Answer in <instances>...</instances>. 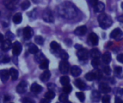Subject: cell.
I'll return each mask as SVG.
<instances>
[{
    "instance_id": "cell-1",
    "label": "cell",
    "mask_w": 123,
    "mask_h": 103,
    "mask_svg": "<svg viewBox=\"0 0 123 103\" xmlns=\"http://www.w3.org/2000/svg\"><path fill=\"white\" fill-rule=\"evenodd\" d=\"M58 14L67 19H71L77 15V10L75 6L68 1H65L58 6Z\"/></svg>"
},
{
    "instance_id": "cell-35",
    "label": "cell",
    "mask_w": 123,
    "mask_h": 103,
    "mask_svg": "<svg viewBox=\"0 0 123 103\" xmlns=\"http://www.w3.org/2000/svg\"><path fill=\"white\" fill-rule=\"evenodd\" d=\"M30 6V2L29 0H25L22 4H21V8L22 10H26Z\"/></svg>"
},
{
    "instance_id": "cell-3",
    "label": "cell",
    "mask_w": 123,
    "mask_h": 103,
    "mask_svg": "<svg viewBox=\"0 0 123 103\" xmlns=\"http://www.w3.org/2000/svg\"><path fill=\"white\" fill-rule=\"evenodd\" d=\"M43 19L44 21L48 23H53L54 22V17L52 14V11L49 9H46L43 11Z\"/></svg>"
},
{
    "instance_id": "cell-13",
    "label": "cell",
    "mask_w": 123,
    "mask_h": 103,
    "mask_svg": "<svg viewBox=\"0 0 123 103\" xmlns=\"http://www.w3.org/2000/svg\"><path fill=\"white\" fill-rule=\"evenodd\" d=\"M86 32H87V27L85 25H82L77 27L75 29L74 34L77 36H84L86 33Z\"/></svg>"
},
{
    "instance_id": "cell-42",
    "label": "cell",
    "mask_w": 123,
    "mask_h": 103,
    "mask_svg": "<svg viewBox=\"0 0 123 103\" xmlns=\"http://www.w3.org/2000/svg\"><path fill=\"white\" fill-rule=\"evenodd\" d=\"M102 103H110V97L106 95L102 98Z\"/></svg>"
},
{
    "instance_id": "cell-17",
    "label": "cell",
    "mask_w": 123,
    "mask_h": 103,
    "mask_svg": "<svg viewBox=\"0 0 123 103\" xmlns=\"http://www.w3.org/2000/svg\"><path fill=\"white\" fill-rule=\"evenodd\" d=\"M74 84H75L76 87L78 89L81 90H84L86 89V83L84 81H82L81 80H80V79L76 80L75 82H74Z\"/></svg>"
},
{
    "instance_id": "cell-20",
    "label": "cell",
    "mask_w": 123,
    "mask_h": 103,
    "mask_svg": "<svg viewBox=\"0 0 123 103\" xmlns=\"http://www.w3.org/2000/svg\"><path fill=\"white\" fill-rule=\"evenodd\" d=\"M12 46V42L9 39H6L4 40V42L1 44V49L3 51H8L11 49Z\"/></svg>"
},
{
    "instance_id": "cell-10",
    "label": "cell",
    "mask_w": 123,
    "mask_h": 103,
    "mask_svg": "<svg viewBox=\"0 0 123 103\" xmlns=\"http://www.w3.org/2000/svg\"><path fill=\"white\" fill-rule=\"evenodd\" d=\"M33 34H34V32L30 27H26L23 29V37L26 40L30 39L33 36Z\"/></svg>"
},
{
    "instance_id": "cell-37",
    "label": "cell",
    "mask_w": 123,
    "mask_h": 103,
    "mask_svg": "<svg viewBox=\"0 0 123 103\" xmlns=\"http://www.w3.org/2000/svg\"><path fill=\"white\" fill-rule=\"evenodd\" d=\"M92 65L94 68H97L100 65V60L99 58H94L92 60Z\"/></svg>"
},
{
    "instance_id": "cell-23",
    "label": "cell",
    "mask_w": 123,
    "mask_h": 103,
    "mask_svg": "<svg viewBox=\"0 0 123 103\" xmlns=\"http://www.w3.org/2000/svg\"><path fill=\"white\" fill-rule=\"evenodd\" d=\"M89 54H90L91 57H92L93 59L94 58H99L101 57V52L97 48H94L90 51Z\"/></svg>"
},
{
    "instance_id": "cell-47",
    "label": "cell",
    "mask_w": 123,
    "mask_h": 103,
    "mask_svg": "<svg viewBox=\"0 0 123 103\" xmlns=\"http://www.w3.org/2000/svg\"><path fill=\"white\" fill-rule=\"evenodd\" d=\"M48 89H49L50 90H51V91H53V92H54V90L56 88V85H54V84L50 83V84H48Z\"/></svg>"
},
{
    "instance_id": "cell-45",
    "label": "cell",
    "mask_w": 123,
    "mask_h": 103,
    "mask_svg": "<svg viewBox=\"0 0 123 103\" xmlns=\"http://www.w3.org/2000/svg\"><path fill=\"white\" fill-rule=\"evenodd\" d=\"M95 75H96V79L97 80H99L100 78H102V72L100 70H97L96 72H94Z\"/></svg>"
},
{
    "instance_id": "cell-60",
    "label": "cell",
    "mask_w": 123,
    "mask_h": 103,
    "mask_svg": "<svg viewBox=\"0 0 123 103\" xmlns=\"http://www.w3.org/2000/svg\"></svg>"
},
{
    "instance_id": "cell-16",
    "label": "cell",
    "mask_w": 123,
    "mask_h": 103,
    "mask_svg": "<svg viewBox=\"0 0 123 103\" xmlns=\"http://www.w3.org/2000/svg\"><path fill=\"white\" fill-rule=\"evenodd\" d=\"M30 90L32 92H33L35 94H39L42 92L43 87L37 83H33L30 87Z\"/></svg>"
},
{
    "instance_id": "cell-25",
    "label": "cell",
    "mask_w": 123,
    "mask_h": 103,
    "mask_svg": "<svg viewBox=\"0 0 123 103\" xmlns=\"http://www.w3.org/2000/svg\"><path fill=\"white\" fill-rule=\"evenodd\" d=\"M9 75L12 79V80H17L19 77V72L15 68H11L9 70Z\"/></svg>"
},
{
    "instance_id": "cell-34",
    "label": "cell",
    "mask_w": 123,
    "mask_h": 103,
    "mask_svg": "<svg viewBox=\"0 0 123 103\" xmlns=\"http://www.w3.org/2000/svg\"><path fill=\"white\" fill-rule=\"evenodd\" d=\"M59 56H60V57H61L63 60H64V61H66V60L68 59V57H69L68 53H67L66 52L63 51V50H61V51L59 52Z\"/></svg>"
},
{
    "instance_id": "cell-43",
    "label": "cell",
    "mask_w": 123,
    "mask_h": 103,
    "mask_svg": "<svg viewBox=\"0 0 123 103\" xmlns=\"http://www.w3.org/2000/svg\"><path fill=\"white\" fill-rule=\"evenodd\" d=\"M6 38H7V39H9V40H12V39H14V34L11 32H7L6 33Z\"/></svg>"
},
{
    "instance_id": "cell-31",
    "label": "cell",
    "mask_w": 123,
    "mask_h": 103,
    "mask_svg": "<svg viewBox=\"0 0 123 103\" xmlns=\"http://www.w3.org/2000/svg\"><path fill=\"white\" fill-rule=\"evenodd\" d=\"M55 96V93L53 92V91H51V90H49L48 92H47L45 94V98L49 100H53Z\"/></svg>"
},
{
    "instance_id": "cell-15",
    "label": "cell",
    "mask_w": 123,
    "mask_h": 103,
    "mask_svg": "<svg viewBox=\"0 0 123 103\" xmlns=\"http://www.w3.org/2000/svg\"><path fill=\"white\" fill-rule=\"evenodd\" d=\"M101 99V93L100 92L97 90H94L92 91L91 94V100L94 103H97Z\"/></svg>"
},
{
    "instance_id": "cell-41",
    "label": "cell",
    "mask_w": 123,
    "mask_h": 103,
    "mask_svg": "<svg viewBox=\"0 0 123 103\" xmlns=\"http://www.w3.org/2000/svg\"><path fill=\"white\" fill-rule=\"evenodd\" d=\"M103 71L105 72V74L107 75H111V72H112V70L110 69V67L109 66H106L103 68Z\"/></svg>"
},
{
    "instance_id": "cell-19",
    "label": "cell",
    "mask_w": 123,
    "mask_h": 103,
    "mask_svg": "<svg viewBox=\"0 0 123 103\" xmlns=\"http://www.w3.org/2000/svg\"><path fill=\"white\" fill-rule=\"evenodd\" d=\"M50 76H51L50 72L49 70H46L45 72H43L41 74V75H40V80H41L42 82H47V81L50 78Z\"/></svg>"
},
{
    "instance_id": "cell-29",
    "label": "cell",
    "mask_w": 123,
    "mask_h": 103,
    "mask_svg": "<svg viewBox=\"0 0 123 103\" xmlns=\"http://www.w3.org/2000/svg\"><path fill=\"white\" fill-rule=\"evenodd\" d=\"M115 74L117 77L122 78L123 77V68L121 67H116L115 68Z\"/></svg>"
},
{
    "instance_id": "cell-57",
    "label": "cell",
    "mask_w": 123,
    "mask_h": 103,
    "mask_svg": "<svg viewBox=\"0 0 123 103\" xmlns=\"http://www.w3.org/2000/svg\"><path fill=\"white\" fill-rule=\"evenodd\" d=\"M121 7H122V9H123V2L121 4Z\"/></svg>"
},
{
    "instance_id": "cell-54",
    "label": "cell",
    "mask_w": 123,
    "mask_h": 103,
    "mask_svg": "<svg viewBox=\"0 0 123 103\" xmlns=\"http://www.w3.org/2000/svg\"><path fill=\"white\" fill-rule=\"evenodd\" d=\"M118 20L120 22H122V23H123V15H122V16H120L119 18H118Z\"/></svg>"
},
{
    "instance_id": "cell-12",
    "label": "cell",
    "mask_w": 123,
    "mask_h": 103,
    "mask_svg": "<svg viewBox=\"0 0 123 103\" xmlns=\"http://www.w3.org/2000/svg\"><path fill=\"white\" fill-rule=\"evenodd\" d=\"M99 92H101L102 93H105V94H107V93L111 92L110 87L105 82H101L99 84Z\"/></svg>"
},
{
    "instance_id": "cell-46",
    "label": "cell",
    "mask_w": 123,
    "mask_h": 103,
    "mask_svg": "<svg viewBox=\"0 0 123 103\" xmlns=\"http://www.w3.org/2000/svg\"><path fill=\"white\" fill-rule=\"evenodd\" d=\"M88 2H89L90 6H94L99 2V0H88Z\"/></svg>"
},
{
    "instance_id": "cell-52",
    "label": "cell",
    "mask_w": 123,
    "mask_h": 103,
    "mask_svg": "<svg viewBox=\"0 0 123 103\" xmlns=\"http://www.w3.org/2000/svg\"><path fill=\"white\" fill-rule=\"evenodd\" d=\"M75 48H76V49H77L78 50H79V49H82L83 47H82V46H81V45H80V44H76V45H75Z\"/></svg>"
},
{
    "instance_id": "cell-38",
    "label": "cell",
    "mask_w": 123,
    "mask_h": 103,
    "mask_svg": "<svg viewBox=\"0 0 123 103\" xmlns=\"http://www.w3.org/2000/svg\"><path fill=\"white\" fill-rule=\"evenodd\" d=\"M71 90H72V87H71V85H69V84L67 85L63 86V93H66V94H67V95H68L69 93H71Z\"/></svg>"
},
{
    "instance_id": "cell-14",
    "label": "cell",
    "mask_w": 123,
    "mask_h": 103,
    "mask_svg": "<svg viewBox=\"0 0 123 103\" xmlns=\"http://www.w3.org/2000/svg\"><path fill=\"white\" fill-rule=\"evenodd\" d=\"M88 39L92 45H97L99 43V37L94 32H92L89 34Z\"/></svg>"
},
{
    "instance_id": "cell-6",
    "label": "cell",
    "mask_w": 123,
    "mask_h": 103,
    "mask_svg": "<svg viewBox=\"0 0 123 103\" xmlns=\"http://www.w3.org/2000/svg\"><path fill=\"white\" fill-rule=\"evenodd\" d=\"M76 54L79 60L84 61V60H86L89 58V51L85 48H82L78 50Z\"/></svg>"
},
{
    "instance_id": "cell-32",
    "label": "cell",
    "mask_w": 123,
    "mask_h": 103,
    "mask_svg": "<svg viewBox=\"0 0 123 103\" xmlns=\"http://www.w3.org/2000/svg\"><path fill=\"white\" fill-rule=\"evenodd\" d=\"M48 66H49V61L46 59V60H45L43 62H42L40 64V68L41 69V70H46L48 68Z\"/></svg>"
},
{
    "instance_id": "cell-28",
    "label": "cell",
    "mask_w": 123,
    "mask_h": 103,
    "mask_svg": "<svg viewBox=\"0 0 123 103\" xmlns=\"http://www.w3.org/2000/svg\"><path fill=\"white\" fill-rule=\"evenodd\" d=\"M60 82L63 86L67 85L70 82V79L68 76H63L60 78Z\"/></svg>"
},
{
    "instance_id": "cell-7",
    "label": "cell",
    "mask_w": 123,
    "mask_h": 103,
    "mask_svg": "<svg viewBox=\"0 0 123 103\" xmlns=\"http://www.w3.org/2000/svg\"><path fill=\"white\" fill-rule=\"evenodd\" d=\"M22 47L19 42H14L12 44V53L14 56H19L22 52Z\"/></svg>"
},
{
    "instance_id": "cell-21",
    "label": "cell",
    "mask_w": 123,
    "mask_h": 103,
    "mask_svg": "<svg viewBox=\"0 0 123 103\" xmlns=\"http://www.w3.org/2000/svg\"><path fill=\"white\" fill-rule=\"evenodd\" d=\"M71 73L74 77H78L81 74V69L78 66H73L71 68Z\"/></svg>"
},
{
    "instance_id": "cell-18",
    "label": "cell",
    "mask_w": 123,
    "mask_h": 103,
    "mask_svg": "<svg viewBox=\"0 0 123 103\" xmlns=\"http://www.w3.org/2000/svg\"><path fill=\"white\" fill-rule=\"evenodd\" d=\"M105 5L103 2L99 1L94 6V11L96 13H100L102 11H103L105 10Z\"/></svg>"
},
{
    "instance_id": "cell-8",
    "label": "cell",
    "mask_w": 123,
    "mask_h": 103,
    "mask_svg": "<svg viewBox=\"0 0 123 103\" xmlns=\"http://www.w3.org/2000/svg\"><path fill=\"white\" fill-rule=\"evenodd\" d=\"M123 37V31L119 29V28H116L110 34V38L116 39V40H119L120 39H122Z\"/></svg>"
},
{
    "instance_id": "cell-11",
    "label": "cell",
    "mask_w": 123,
    "mask_h": 103,
    "mask_svg": "<svg viewBox=\"0 0 123 103\" xmlns=\"http://www.w3.org/2000/svg\"><path fill=\"white\" fill-rule=\"evenodd\" d=\"M10 75L9 71L7 70H0V79L3 83H6L7 80H9Z\"/></svg>"
},
{
    "instance_id": "cell-36",
    "label": "cell",
    "mask_w": 123,
    "mask_h": 103,
    "mask_svg": "<svg viewBox=\"0 0 123 103\" xmlns=\"http://www.w3.org/2000/svg\"><path fill=\"white\" fill-rule=\"evenodd\" d=\"M59 100H60V102H61V103H63L68 101V95L66 94V93L61 94V95L59 96Z\"/></svg>"
},
{
    "instance_id": "cell-24",
    "label": "cell",
    "mask_w": 123,
    "mask_h": 103,
    "mask_svg": "<svg viewBox=\"0 0 123 103\" xmlns=\"http://www.w3.org/2000/svg\"><path fill=\"white\" fill-rule=\"evenodd\" d=\"M45 60H46L45 55L41 52H38L37 54H35V60L38 62V63H41L42 62H43Z\"/></svg>"
},
{
    "instance_id": "cell-58",
    "label": "cell",
    "mask_w": 123,
    "mask_h": 103,
    "mask_svg": "<svg viewBox=\"0 0 123 103\" xmlns=\"http://www.w3.org/2000/svg\"><path fill=\"white\" fill-rule=\"evenodd\" d=\"M72 103L71 102H69V101H67V102H66V103Z\"/></svg>"
},
{
    "instance_id": "cell-50",
    "label": "cell",
    "mask_w": 123,
    "mask_h": 103,
    "mask_svg": "<svg viewBox=\"0 0 123 103\" xmlns=\"http://www.w3.org/2000/svg\"><path fill=\"white\" fill-rule=\"evenodd\" d=\"M50 103V100L46 99V98H44V99H42L40 101V103Z\"/></svg>"
},
{
    "instance_id": "cell-56",
    "label": "cell",
    "mask_w": 123,
    "mask_h": 103,
    "mask_svg": "<svg viewBox=\"0 0 123 103\" xmlns=\"http://www.w3.org/2000/svg\"><path fill=\"white\" fill-rule=\"evenodd\" d=\"M33 1V2H35V3H39L40 1V0H32Z\"/></svg>"
},
{
    "instance_id": "cell-59",
    "label": "cell",
    "mask_w": 123,
    "mask_h": 103,
    "mask_svg": "<svg viewBox=\"0 0 123 103\" xmlns=\"http://www.w3.org/2000/svg\"></svg>"
},
{
    "instance_id": "cell-5",
    "label": "cell",
    "mask_w": 123,
    "mask_h": 103,
    "mask_svg": "<svg viewBox=\"0 0 123 103\" xmlns=\"http://www.w3.org/2000/svg\"><path fill=\"white\" fill-rule=\"evenodd\" d=\"M70 70V65L68 62L66 61H61L59 64V70L60 72L63 74V75H66L68 72Z\"/></svg>"
},
{
    "instance_id": "cell-44",
    "label": "cell",
    "mask_w": 123,
    "mask_h": 103,
    "mask_svg": "<svg viewBox=\"0 0 123 103\" xmlns=\"http://www.w3.org/2000/svg\"><path fill=\"white\" fill-rule=\"evenodd\" d=\"M22 103H35V101L32 100L30 99V98H25L22 100Z\"/></svg>"
},
{
    "instance_id": "cell-39",
    "label": "cell",
    "mask_w": 123,
    "mask_h": 103,
    "mask_svg": "<svg viewBox=\"0 0 123 103\" xmlns=\"http://www.w3.org/2000/svg\"><path fill=\"white\" fill-rule=\"evenodd\" d=\"M76 95L77 98L79 100L80 102H81V103L84 102V100H85V95L82 92H76Z\"/></svg>"
},
{
    "instance_id": "cell-4",
    "label": "cell",
    "mask_w": 123,
    "mask_h": 103,
    "mask_svg": "<svg viewBox=\"0 0 123 103\" xmlns=\"http://www.w3.org/2000/svg\"><path fill=\"white\" fill-rule=\"evenodd\" d=\"M27 85H28V84H27V81H25V80L21 81L19 83V85L17 86V88H16L17 92L19 93V94L25 93L27 91Z\"/></svg>"
},
{
    "instance_id": "cell-40",
    "label": "cell",
    "mask_w": 123,
    "mask_h": 103,
    "mask_svg": "<svg viewBox=\"0 0 123 103\" xmlns=\"http://www.w3.org/2000/svg\"><path fill=\"white\" fill-rule=\"evenodd\" d=\"M35 42L37 44H40V45H42L44 43V39L43 37L41 36H36L35 37Z\"/></svg>"
},
{
    "instance_id": "cell-22",
    "label": "cell",
    "mask_w": 123,
    "mask_h": 103,
    "mask_svg": "<svg viewBox=\"0 0 123 103\" xmlns=\"http://www.w3.org/2000/svg\"><path fill=\"white\" fill-rule=\"evenodd\" d=\"M102 62L105 64H109L111 60H112V54L109 52H106L105 53L103 54L102 57Z\"/></svg>"
},
{
    "instance_id": "cell-30",
    "label": "cell",
    "mask_w": 123,
    "mask_h": 103,
    "mask_svg": "<svg viewBox=\"0 0 123 103\" xmlns=\"http://www.w3.org/2000/svg\"><path fill=\"white\" fill-rule=\"evenodd\" d=\"M85 79L87 80L88 81H93L96 79V75L94 72H89L87 74H86L85 75Z\"/></svg>"
},
{
    "instance_id": "cell-33",
    "label": "cell",
    "mask_w": 123,
    "mask_h": 103,
    "mask_svg": "<svg viewBox=\"0 0 123 103\" xmlns=\"http://www.w3.org/2000/svg\"><path fill=\"white\" fill-rule=\"evenodd\" d=\"M50 48L54 51H58L61 49V47H60L59 44L55 41H53L50 43Z\"/></svg>"
},
{
    "instance_id": "cell-9",
    "label": "cell",
    "mask_w": 123,
    "mask_h": 103,
    "mask_svg": "<svg viewBox=\"0 0 123 103\" xmlns=\"http://www.w3.org/2000/svg\"><path fill=\"white\" fill-rule=\"evenodd\" d=\"M19 0H4V4L9 9H16L18 4Z\"/></svg>"
},
{
    "instance_id": "cell-49",
    "label": "cell",
    "mask_w": 123,
    "mask_h": 103,
    "mask_svg": "<svg viewBox=\"0 0 123 103\" xmlns=\"http://www.w3.org/2000/svg\"><path fill=\"white\" fill-rule=\"evenodd\" d=\"M115 103H123V100L121 98H120L118 97H116L115 100Z\"/></svg>"
},
{
    "instance_id": "cell-2",
    "label": "cell",
    "mask_w": 123,
    "mask_h": 103,
    "mask_svg": "<svg viewBox=\"0 0 123 103\" xmlns=\"http://www.w3.org/2000/svg\"><path fill=\"white\" fill-rule=\"evenodd\" d=\"M98 22H99V26L103 29H106L109 28L110 27L112 26V24L113 23L112 19L110 17V16H109L108 14H105V13L101 14L98 16Z\"/></svg>"
},
{
    "instance_id": "cell-55",
    "label": "cell",
    "mask_w": 123,
    "mask_h": 103,
    "mask_svg": "<svg viewBox=\"0 0 123 103\" xmlns=\"http://www.w3.org/2000/svg\"><path fill=\"white\" fill-rule=\"evenodd\" d=\"M9 99H10V97H9V96H8V95H6V96H5V97H4V101H8Z\"/></svg>"
},
{
    "instance_id": "cell-26",
    "label": "cell",
    "mask_w": 123,
    "mask_h": 103,
    "mask_svg": "<svg viewBox=\"0 0 123 103\" xmlns=\"http://www.w3.org/2000/svg\"><path fill=\"white\" fill-rule=\"evenodd\" d=\"M28 50L30 52V54H37L39 51V48L34 44L32 43H30L28 46Z\"/></svg>"
},
{
    "instance_id": "cell-53",
    "label": "cell",
    "mask_w": 123,
    "mask_h": 103,
    "mask_svg": "<svg viewBox=\"0 0 123 103\" xmlns=\"http://www.w3.org/2000/svg\"><path fill=\"white\" fill-rule=\"evenodd\" d=\"M3 42H4V36H3V34H1L0 33V43Z\"/></svg>"
},
{
    "instance_id": "cell-51",
    "label": "cell",
    "mask_w": 123,
    "mask_h": 103,
    "mask_svg": "<svg viewBox=\"0 0 123 103\" xmlns=\"http://www.w3.org/2000/svg\"><path fill=\"white\" fill-rule=\"evenodd\" d=\"M9 61H10V59H9V57H4V59L2 60V62H3L4 63H7V62H9Z\"/></svg>"
},
{
    "instance_id": "cell-48",
    "label": "cell",
    "mask_w": 123,
    "mask_h": 103,
    "mask_svg": "<svg viewBox=\"0 0 123 103\" xmlns=\"http://www.w3.org/2000/svg\"><path fill=\"white\" fill-rule=\"evenodd\" d=\"M117 60L123 64V54H120L117 57Z\"/></svg>"
},
{
    "instance_id": "cell-27",
    "label": "cell",
    "mask_w": 123,
    "mask_h": 103,
    "mask_svg": "<svg viewBox=\"0 0 123 103\" xmlns=\"http://www.w3.org/2000/svg\"><path fill=\"white\" fill-rule=\"evenodd\" d=\"M22 16L21 13H17L13 16V22H14V23H15L17 24H20L22 22Z\"/></svg>"
}]
</instances>
